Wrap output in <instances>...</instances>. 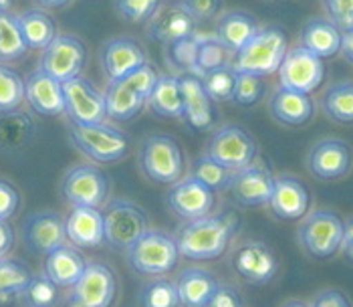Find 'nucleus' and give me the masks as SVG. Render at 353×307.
<instances>
[{
    "label": "nucleus",
    "instance_id": "27",
    "mask_svg": "<svg viewBox=\"0 0 353 307\" xmlns=\"http://www.w3.org/2000/svg\"><path fill=\"white\" fill-rule=\"evenodd\" d=\"M301 47L319 59H331L341 51V28L329 19H311L301 30Z\"/></svg>",
    "mask_w": 353,
    "mask_h": 307
},
{
    "label": "nucleus",
    "instance_id": "13",
    "mask_svg": "<svg viewBox=\"0 0 353 307\" xmlns=\"http://www.w3.org/2000/svg\"><path fill=\"white\" fill-rule=\"evenodd\" d=\"M61 190L71 206L99 208L109 195V178L95 166H77L63 178Z\"/></svg>",
    "mask_w": 353,
    "mask_h": 307
},
{
    "label": "nucleus",
    "instance_id": "26",
    "mask_svg": "<svg viewBox=\"0 0 353 307\" xmlns=\"http://www.w3.org/2000/svg\"><path fill=\"white\" fill-rule=\"evenodd\" d=\"M103 95H105L108 117L113 121H119V123L132 121L148 103V99L125 77L119 81H109L108 91Z\"/></svg>",
    "mask_w": 353,
    "mask_h": 307
},
{
    "label": "nucleus",
    "instance_id": "14",
    "mask_svg": "<svg viewBox=\"0 0 353 307\" xmlns=\"http://www.w3.org/2000/svg\"><path fill=\"white\" fill-rule=\"evenodd\" d=\"M182 89V119L196 132H208L216 123V103L206 93L202 77L196 73H180Z\"/></svg>",
    "mask_w": 353,
    "mask_h": 307
},
{
    "label": "nucleus",
    "instance_id": "47",
    "mask_svg": "<svg viewBox=\"0 0 353 307\" xmlns=\"http://www.w3.org/2000/svg\"><path fill=\"white\" fill-rule=\"evenodd\" d=\"M182 4L190 10L196 21H212L220 14L224 0H182Z\"/></svg>",
    "mask_w": 353,
    "mask_h": 307
},
{
    "label": "nucleus",
    "instance_id": "9",
    "mask_svg": "<svg viewBox=\"0 0 353 307\" xmlns=\"http://www.w3.org/2000/svg\"><path fill=\"white\" fill-rule=\"evenodd\" d=\"M85 65H87V45L79 37L57 34L43 49L41 69L61 83L79 77Z\"/></svg>",
    "mask_w": 353,
    "mask_h": 307
},
{
    "label": "nucleus",
    "instance_id": "16",
    "mask_svg": "<svg viewBox=\"0 0 353 307\" xmlns=\"http://www.w3.org/2000/svg\"><path fill=\"white\" fill-rule=\"evenodd\" d=\"M216 204V192L196 180L190 178H180L178 182L172 184L168 192V206L182 219L194 221L200 217H206L212 212Z\"/></svg>",
    "mask_w": 353,
    "mask_h": 307
},
{
    "label": "nucleus",
    "instance_id": "37",
    "mask_svg": "<svg viewBox=\"0 0 353 307\" xmlns=\"http://www.w3.org/2000/svg\"><path fill=\"white\" fill-rule=\"evenodd\" d=\"M196 57H198V34L178 39L174 43L165 45V61L170 67H174L180 73H196Z\"/></svg>",
    "mask_w": 353,
    "mask_h": 307
},
{
    "label": "nucleus",
    "instance_id": "39",
    "mask_svg": "<svg viewBox=\"0 0 353 307\" xmlns=\"http://www.w3.org/2000/svg\"><path fill=\"white\" fill-rule=\"evenodd\" d=\"M202 83L214 103L232 101V93H234V85H236V71L230 65L220 67L210 73H204Z\"/></svg>",
    "mask_w": 353,
    "mask_h": 307
},
{
    "label": "nucleus",
    "instance_id": "54",
    "mask_svg": "<svg viewBox=\"0 0 353 307\" xmlns=\"http://www.w3.org/2000/svg\"><path fill=\"white\" fill-rule=\"evenodd\" d=\"M41 8H47V10H59V8H65L71 0H34Z\"/></svg>",
    "mask_w": 353,
    "mask_h": 307
},
{
    "label": "nucleus",
    "instance_id": "34",
    "mask_svg": "<svg viewBox=\"0 0 353 307\" xmlns=\"http://www.w3.org/2000/svg\"><path fill=\"white\" fill-rule=\"evenodd\" d=\"M28 47L21 25L19 14H12L10 10L0 12V63H12L27 55Z\"/></svg>",
    "mask_w": 353,
    "mask_h": 307
},
{
    "label": "nucleus",
    "instance_id": "49",
    "mask_svg": "<svg viewBox=\"0 0 353 307\" xmlns=\"http://www.w3.org/2000/svg\"><path fill=\"white\" fill-rule=\"evenodd\" d=\"M206 307H243V299L232 287H218Z\"/></svg>",
    "mask_w": 353,
    "mask_h": 307
},
{
    "label": "nucleus",
    "instance_id": "24",
    "mask_svg": "<svg viewBox=\"0 0 353 307\" xmlns=\"http://www.w3.org/2000/svg\"><path fill=\"white\" fill-rule=\"evenodd\" d=\"M269 110L279 123L289 126V128H301L311 121L313 112H315V103L309 93L279 87L272 93Z\"/></svg>",
    "mask_w": 353,
    "mask_h": 307
},
{
    "label": "nucleus",
    "instance_id": "29",
    "mask_svg": "<svg viewBox=\"0 0 353 307\" xmlns=\"http://www.w3.org/2000/svg\"><path fill=\"white\" fill-rule=\"evenodd\" d=\"M259 23L252 14L243 12V10H232L226 12L218 19L216 23V39L232 53L243 49L246 43L252 39V34L259 30Z\"/></svg>",
    "mask_w": 353,
    "mask_h": 307
},
{
    "label": "nucleus",
    "instance_id": "5",
    "mask_svg": "<svg viewBox=\"0 0 353 307\" xmlns=\"http://www.w3.org/2000/svg\"><path fill=\"white\" fill-rule=\"evenodd\" d=\"M130 263L137 273L143 275H165L178 263V245L162 230H148L128 249Z\"/></svg>",
    "mask_w": 353,
    "mask_h": 307
},
{
    "label": "nucleus",
    "instance_id": "33",
    "mask_svg": "<svg viewBox=\"0 0 353 307\" xmlns=\"http://www.w3.org/2000/svg\"><path fill=\"white\" fill-rule=\"evenodd\" d=\"M19 25H21V32L27 41L28 49L43 51L57 37L54 21L45 10H39V8L25 10L23 14H19Z\"/></svg>",
    "mask_w": 353,
    "mask_h": 307
},
{
    "label": "nucleus",
    "instance_id": "41",
    "mask_svg": "<svg viewBox=\"0 0 353 307\" xmlns=\"http://www.w3.org/2000/svg\"><path fill=\"white\" fill-rule=\"evenodd\" d=\"M192 176L216 192V190H226V186H228V182H230L232 172H230V170H226V168H222L220 164H216L212 158H208V156L204 154L202 158H198V160H196Z\"/></svg>",
    "mask_w": 353,
    "mask_h": 307
},
{
    "label": "nucleus",
    "instance_id": "20",
    "mask_svg": "<svg viewBox=\"0 0 353 307\" xmlns=\"http://www.w3.org/2000/svg\"><path fill=\"white\" fill-rule=\"evenodd\" d=\"M352 168V150L341 140L317 141L309 152V170L321 180H337Z\"/></svg>",
    "mask_w": 353,
    "mask_h": 307
},
{
    "label": "nucleus",
    "instance_id": "28",
    "mask_svg": "<svg viewBox=\"0 0 353 307\" xmlns=\"http://www.w3.org/2000/svg\"><path fill=\"white\" fill-rule=\"evenodd\" d=\"M87 261L75 247H59L47 255L45 261V275L53 281L57 287H73L81 279Z\"/></svg>",
    "mask_w": 353,
    "mask_h": 307
},
{
    "label": "nucleus",
    "instance_id": "48",
    "mask_svg": "<svg viewBox=\"0 0 353 307\" xmlns=\"http://www.w3.org/2000/svg\"><path fill=\"white\" fill-rule=\"evenodd\" d=\"M19 204H21L19 190L10 182L0 180V221H8L19 210Z\"/></svg>",
    "mask_w": 353,
    "mask_h": 307
},
{
    "label": "nucleus",
    "instance_id": "56",
    "mask_svg": "<svg viewBox=\"0 0 353 307\" xmlns=\"http://www.w3.org/2000/svg\"><path fill=\"white\" fill-rule=\"evenodd\" d=\"M283 307H309V306H305L303 301H289V304H285Z\"/></svg>",
    "mask_w": 353,
    "mask_h": 307
},
{
    "label": "nucleus",
    "instance_id": "3",
    "mask_svg": "<svg viewBox=\"0 0 353 307\" xmlns=\"http://www.w3.org/2000/svg\"><path fill=\"white\" fill-rule=\"evenodd\" d=\"M69 138L81 154L101 164L123 160L132 148L130 136L105 121L93 126H71Z\"/></svg>",
    "mask_w": 353,
    "mask_h": 307
},
{
    "label": "nucleus",
    "instance_id": "32",
    "mask_svg": "<svg viewBox=\"0 0 353 307\" xmlns=\"http://www.w3.org/2000/svg\"><path fill=\"white\" fill-rule=\"evenodd\" d=\"M152 112L168 119H180L182 117V89L178 75H160L156 87L148 99Z\"/></svg>",
    "mask_w": 353,
    "mask_h": 307
},
{
    "label": "nucleus",
    "instance_id": "22",
    "mask_svg": "<svg viewBox=\"0 0 353 307\" xmlns=\"http://www.w3.org/2000/svg\"><path fill=\"white\" fill-rule=\"evenodd\" d=\"M236 273L252 285H265L274 277L279 263L265 243H246L232 257Z\"/></svg>",
    "mask_w": 353,
    "mask_h": 307
},
{
    "label": "nucleus",
    "instance_id": "45",
    "mask_svg": "<svg viewBox=\"0 0 353 307\" xmlns=\"http://www.w3.org/2000/svg\"><path fill=\"white\" fill-rule=\"evenodd\" d=\"M57 289L59 287L45 275V277H30L23 293L27 295L30 307H53L57 304Z\"/></svg>",
    "mask_w": 353,
    "mask_h": 307
},
{
    "label": "nucleus",
    "instance_id": "1",
    "mask_svg": "<svg viewBox=\"0 0 353 307\" xmlns=\"http://www.w3.org/2000/svg\"><path fill=\"white\" fill-rule=\"evenodd\" d=\"M239 230V219L232 212L206 215L194 219L178 230V252L192 261H212L222 257Z\"/></svg>",
    "mask_w": 353,
    "mask_h": 307
},
{
    "label": "nucleus",
    "instance_id": "15",
    "mask_svg": "<svg viewBox=\"0 0 353 307\" xmlns=\"http://www.w3.org/2000/svg\"><path fill=\"white\" fill-rule=\"evenodd\" d=\"M145 63V49L132 37L109 39L99 51V65L108 81H119Z\"/></svg>",
    "mask_w": 353,
    "mask_h": 307
},
{
    "label": "nucleus",
    "instance_id": "44",
    "mask_svg": "<svg viewBox=\"0 0 353 307\" xmlns=\"http://www.w3.org/2000/svg\"><path fill=\"white\" fill-rule=\"evenodd\" d=\"M141 306L143 307H178V289L172 281L158 279L150 283L141 293Z\"/></svg>",
    "mask_w": 353,
    "mask_h": 307
},
{
    "label": "nucleus",
    "instance_id": "55",
    "mask_svg": "<svg viewBox=\"0 0 353 307\" xmlns=\"http://www.w3.org/2000/svg\"><path fill=\"white\" fill-rule=\"evenodd\" d=\"M14 2H17V0H0V12L10 10V8L14 6Z\"/></svg>",
    "mask_w": 353,
    "mask_h": 307
},
{
    "label": "nucleus",
    "instance_id": "19",
    "mask_svg": "<svg viewBox=\"0 0 353 307\" xmlns=\"http://www.w3.org/2000/svg\"><path fill=\"white\" fill-rule=\"evenodd\" d=\"M25 99L28 101L30 110L39 115H61L65 113V95H63V83L45 73L41 67L32 71L25 79Z\"/></svg>",
    "mask_w": 353,
    "mask_h": 307
},
{
    "label": "nucleus",
    "instance_id": "53",
    "mask_svg": "<svg viewBox=\"0 0 353 307\" xmlns=\"http://www.w3.org/2000/svg\"><path fill=\"white\" fill-rule=\"evenodd\" d=\"M341 249L345 252V257L353 261V219L345 223V232H343V243H341Z\"/></svg>",
    "mask_w": 353,
    "mask_h": 307
},
{
    "label": "nucleus",
    "instance_id": "31",
    "mask_svg": "<svg viewBox=\"0 0 353 307\" xmlns=\"http://www.w3.org/2000/svg\"><path fill=\"white\" fill-rule=\"evenodd\" d=\"M220 287L212 273L202 269H188L180 275L176 283L180 306L184 307H206L210 304L212 295Z\"/></svg>",
    "mask_w": 353,
    "mask_h": 307
},
{
    "label": "nucleus",
    "instance_id": "7",
    "mask_svg": "<svg viewBox=\"0 0 353 307\" xmlns=\"http://www.w3.org/2000/svg\"><path fill=\"white\" fill-rule=\"evenodd\" d=\"M105 241L113 249H130L137 239L150 230L143 208L130 200H113L103 210Z\"/></svg>",
    "mask_w": 353,
    "mask_h": 307
},
{
    "label": "nucleus",
    "instance_id": "46",
    "mask_svg": "<svg viewBox=\"0 0 353 307\" xmlns=\"http://www.w3.org/2000/svg\"><path fill=\"white\" fill-rule=\"evenodd\" d=\"M329 21L345 30L353 27V0H323Z\"/></svg>",
    "mask_w": 353,
    "mask_h": 307
},
{
    "label": "nucleus",
    "instance_id": "38",
    "mask_svg": "<svg viewBox=\"0 0 353 307\" xmlns=\"http://www.w3.org/2000/svg\"><path fill=\"white\" fill-rule=\"evenodd\" d=\"M25 101V79L12 67L0 63V113L21 110Z\"/></svg>",
    "mask_w": 353,
    "mask_h": 307
},
{
    "label": "nucleus",
    "instance_id": "50",
    "mask_svg": "<svg viewBox=\"0 0 353 307\" xmlns=\"http://www.w3.org/2000/svg\"><path fill=\"white\" fill-rule=\"evenodd\" d=\"M311 307H352V304L341 291H325L315 299Z\"/></svg>",
    "mask_w": 353,
    "mask_h": 307
},
{
    "label": "nucleus",
    "instance_id": "43",
    "mask_svg": "<svg viewBox=\"0 0 353 307\" xmlns=\"http://www.w3.org/2000/svg\"><path fill=\"white\" fill-rule=\"evenodd\" d=\"M163 0H113L115 12L132 25L148 23L154 12L162 6Z\"/></svg>",
    "mask_w": 353,
    "mask_h": 307
},
{
    "label": "nucleus",
    "instance_id": "12",
    "mask_svg": "<svg viewBox=\"0 0 353 307\" xmlns=\"http://www.w3.org/2000/svg\"><path fill=\"white\" fill-rule=\"evenodd\" d=\"M117 293L113 271L101 263H87L81 279L73 285L67 307H111Z\"/></svg>",
    "mask_w": 353,
    "mask_h": 307
},
{
    "label": "nucleus",
    "instance_id": "25",
    "mask_svg": "<svg viewBox=\"0 0 353 307\" xmlns=\"http://www.w3.org/2000/svg\"><path fill=\"white\" fill-rule=\"evenodd\" d=\"M25 237L32 251L49 255L65 245V221L54 212H37L27 221Z\"/></svg>",
    "mask_w": 353,
    "mask_h": 307
},
{
    "label": "nucleus",
    "instance_id": "52",
    "mask_svg": "<svg viewBox=\"0 0 353 307\" xmlns=\"http://www.w3.org/2000/svg\"><path fill=\"white\" fill-rule=\"evenodd\" d=\"M339 53H343V57L353 63V27L341 30V51Z\"/></svg>",
    "mask_w": 353,
    "mask_h": 307
},
{
    "label": "nucleus",
    "instance_id": "51",
    "mask_svg": "<svg viewBox=\"0 0 353 307\" xmlns=\"http://www.w3.org/2000/svg\"><path fill=\"white\" fill-rule=\"evenodd\" d=\"M14 245V232H12V226L6 223V221H0V261L10 252Z\"/></svg>",
    "mask_w": 353,
    "mask_h": 307
},
{
    "label": "nucleus",
    "instance_id": "6",
    "mask_svg": "<svg viewBox=\"0 0 353 307\" xmlns=\"http://www.w3.org/2000/svg\"><path fill=\"white\" fill-rule=\"evenodd\" d=\"M206 156L212 158L222 168L236 172L250 166L256 158V141L236 123H226L218 128L208 140Z\"/></svg>",
    "mask_w": 353,
    "mask_h": 307
},
{
    "label": "nucleus",
    "instance_id": "18",
    "mask_svg": "<svg viewBox=\"0 0 353 307\" xmlns=\"http://www.w3.org/2000/svg\"><path fill=\"white\" fill-rule=\"evenodd\" d=\"M198 21L182 2H162V6L148 21V37L156 43H174L196 32Z\"/></svg>",
    "mask_w": 353,
    "mask_h": 307
},
{
    "label": "nucleus",
    "instance_id": "11",
    "mask_svg": "<svg viewBox=\"0 0 353 307\" xmlns=\"http://www.w3.org/2000/svg\"><path fill=\"white\" fill-rule=\"evenodd\" d=\"M276 73L281 79V87L311 95L325 79V65L323 59L313 55L305 47H295L287 51Z\"/></svg>",
    "mask_w": 353,
    "mask_h": 307
},
{
    "label": "nucleus",
    "instance_id": "2",
    "mask_svg": "<svg viewBox=\"0 0 353 307\" xmlns=\"http://www.w3.org/2000/svg\"><path fill=\"white\" fill-rule=\"evenodd\" d=\"M289 51V37L281 27L259 28L243 49L232 55L230 67L236 73L269 77L279 71Z\"/></svg>",
    "mask_w": 353,
    "mask_h": 307
},
{
    "label": "nucleus",
    "instance_id": "23",
    "mask_svg": "<svg viewBox=\"0 0 353 307\" xmlns=\"http://www.w3.org/2000/svg\"><path fill=\"white\" fill-rule=\"evenodd\" d=\"M67 239L81 249H95L103 245L105 241V228H103V212L99 208L89 206H73L65 221Z\"/></svg>",
    "mask_w": 353,
    "mask_h": 307
},
{
    "label": "nucleus",
    "instance_id": "8",
    "mask_svg": "<svg viewBox=\"0 0 353 307\" xmlns=\"http://www.w3.org/2000/svg\"><path fill=\"white\" fill-rule=\"evenodd\" d=\"M345 223L329 210H317L301 224L299 241L315 259H329L341 249Z\"/></svg>",
    "mask_w": 353,
    "mask_h": 307
},
{
    "label": "nucleus",
    "instance_id": "21",
    "mask_svg": "<svg viewBox=\"0 0 353 307\" xmlns=\"http://www.w3.org/2000/svg\"><path fill=\"white\" fill-rule=\"evenodd\" d=\"M269 204H271L272 212L281 221H299L309 210L311 195H309L307 186L297 178L279 176V178H274Z\"/></svg>",
    "mask_w": 353,
    "mask_h": 307
},
{
    "label": "nucleus",
    "instance_id": "42",
    "mask_svg": "<svg viewBox=\"0 0 353 307\" xmlns=\"http://www.w3.org/2000/svg\"><path fill=\"white\" fill-rule=\"evenodd\" d=\"M265 95V77H256L250 73H236V85L232 93V101L241 108L256 106Z\"/></svg>",
    "mask_w": 353,
    "mask_h": 307
},
{
    "label": "nucleus",
    "instance_id": "10",
    "mask_svg": "<svg viewBox=\"0 0 353 307\" xmlns=\"http://www.w3.org/2000/svg\"><path fill=\"white\" fill-rule=\"evenodd\" d=\"M65 113L73 126H93L108 119L105 95L87 77H73L63 83Z\"/></svg>",
    "mask_w": 353,
    "mask_h": 307
},
{
    "label": "nucleus",
    "instance_id": "30",
    "mask_svg": "<svg viewBox=\"0 0 353 307\" xmlns=\"http://www.w3.org/2000/svg\"><path fill=\"white\" fill-rule=\"evenodd\" d=\"M37 134L32 115L21 110L0 113V152L25 150Z\"/></svg>",
    "mask_w": 353,
    "mask_h": 307
},
{
    "label": "nucleus",
    "instance_id": "4",
    "mask_svg": "<svg viewBox=\"0 0 353 307\" xmlns=\"http://www.w3.org/2000/svg\"><path fill=\"white\" fill-rule=\"evenodd\" d=\"M139 166L158 184H174L184 174V152L170 136H150L139 148Z\"/></svg>",
    "mask_w": 353,
    "mask_h": 307
},
{
    "label": "nucleus",
    "instance_id": "40",
    "mask_svg": "<svg viewBox=\"0 0 353 307\" xmlns=\"http://www.w3.org/2000/svg\"><path fill=\"white\" fill-rule=\"evenodd\" d=\"M30 273L14 261H0V299H8L27 289Z\"/></svg>",
    "mask_w": 353,
    "mask_h": 307
},
{
    "label": "nucleus",
    "instance_id": "36",
    "mask_svg": "<svg viewBox=\"0 0 353 307\" xmlns=\"http://www.w3.org/2000/svg\"><path fill=\"white\" fill-rule=\"evenodd\" d=\"M323 112L337 123H353V83L331 85L323 95Z\"/></svg>",
    "mask_w": 353,
    "mask_h": 307
},
{
    "label": "nucleus",
    "instance_id": "17",
    "mask_svg": "<svg viewBox=\"0 0 353 307\" xmlns=\"http://www.w3.org/2000/svg\"><path fill=\"white\" fill-rule=\"evenodd\" d=\"M272 186L274 176L271 170L261 164H250L243 170L232 172L226 190L243 206H263L271 200Z\"/></svg>",
    "mask_w": 353,
    "mask_h": 307
},
{
    "label": "nucleus",
    "instance_id": "35",
    "mask_svg": "<svg viewBox=\"0 0 353 307\" xmlns=\"http://www.w3.org/2000/svg\"><path fill=\"white\" fill-rule=\"evenodd\" d=\"M232 51H228L216 34H198V57H196V69L202 77L204 73H210L214 69L226 67L232 63Z\"/></svg>",
    "mask_w": 353,
    "mask_h": 307
}]
</instances>
